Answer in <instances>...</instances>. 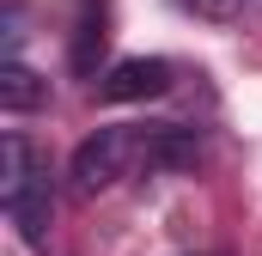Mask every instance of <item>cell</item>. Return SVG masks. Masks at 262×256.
I'll list each match as a JSON object with an SVG mask.
<instances>
[{"label":"cell","mask_w":262,"mask_h":256,"mask_svg":"<svg viewBox=\"0 0 262 256\" xmlns=\"http://www.w3.org/2000/svg\"><path fill=\"white\" fill-rule=\"evenodd\" d=\"M134 165H146V128L110 122V128H98V134L79 140V153H73V189L98 195L110 183H122Z\"/></svg>","instance_id":"1"},{"label":"cell","mask_w":262,"mask_h":256,"mask_svg":"<svg viewBox=\"0 0 262 256\" xmlns=\"http://www.w3.org/2000/svg\"><path fill=\"white\" fill-rule=\"evenodd\" d=\"M165 92H171V61H159V55H128L98 79V98H110V104H146Z\"/></svg>","instance_id":"2"},{"label":"cell","mask_w":262,"mask_h":256,"mask_svg":"<svg viewBox=\"0 0 262 256\" xmlns=\"http://www.w3.org/2000/svg\"><path fill=\"white\" fill-rule=\"evenodd\" d=\"M6 207V220L18 226V238L25 244H49V214H55V195H49V171L37 165L31 171V183L12 195V201H0Z\"/></svg>","instance_id":"3"},{"label":"cell","mask_w":262,"mask_h":256,"mask_svg":"<svg viewBox=\"0 0 262 256\" xmlns=\"http://www.w3.org/2000/svg\"><path fill=\"white\" fill-rule=\"evenodd\" d=\"M49 104V79L31 73L25 61H0V110L25 116V110H43Z\"/></svg>","instance_id":"4"},{"label":"cell","mask_w":262,"mask_h":256,"mask_svg":"<svg viewBox=\"0 0 262 256\" xmlns=\"http://www.w3.org/2000/svg\"><path fill=\"white\" fill-rule=\"evenodd\" d=\"M104 43H110V18H104V6H85V12H79V25H73L67 67H73V73H98V55H104Z\"/></svg>","instance_id":"5"},{"label":"cell","mask_w":262,"mask_h":256,"mask_svg":"<svg viewBox=\"0 0 262 256\" xmlns=\"http://www.w3.org/2000/svg\"><path fill=\"white\" fill-rule=\"evenodd\" d=\"M31 171H37V159H31V146H25V134H6V140H0V201H12V195L25 189Z\"/></svg>","instance_id":"6"},{"label":"cell","mask_w":262,"mask_h":256,"mask_svg":"<svg viewBox=\"0 0 262 256\" xmlns=\"http://www.w3.org/2000/svg\"><path fill=\"white\" fill-rule=\"evenodd\" d=\"M189 6H195L201 18H238V12H244L250 0H189Z\"/></svg>","instance_id":"7"}]
</instances>
